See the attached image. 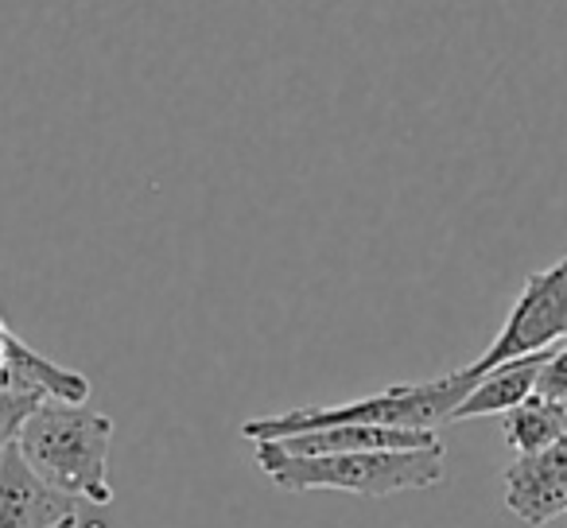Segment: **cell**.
Returning <instances> with one entry per match:
<instances>
[{"label":"cell","instance_id":"8992f818","mask_svg":"<svg viewBox=\"0 0 567 528\" xmlns=\"http://www.w3.org/2000/svg\"><path fill=\"white\" fill-rule=\"evenodd\" d=\"M82 505L86 501L43 482L17 443L0 455V528H55L79 520Z\"/></svg>","mask_w":567,"mask_h":528},{"label":"cell","instance_id":"9c48e42d","mask_svg":"<svg viewBox=\"0 0 567 528\" xmlns=\"http://www.w3.org/2000/svg\"><path fill=\"white\" fill-rule=\"evenodd\" d=\"M35 404H43V401L32 393H0V455L17 443L20 427H24V420L35 412Z\"/></svg>","mask_w":567,"mask_h":528},{"label":"cell","instance_id":"8fae6325","mask_svg":"<svg viewBox=\"0 0 567 528\" xmlns=\"http://www.w3.org/2000/svg\"><path fill=\"white\" fill-rule=\"evenodd\" d=\"M12 339H17V334H12V331H9V323L0 319V377H4V362H9V346H12Z\"/></svg>","mask_w":567,"mask_h":528},{"label":"cell","instance_id":"277c9868","mask_svg":"<svg viewBox=\"0 0 567 528\" xmlns=\"http://www.w3.org/2000/svg\"><path fill=\"white\" fill-rule=\"evenodd\" d=\"M559 339H567V252L544 272H533L513 303L509 319L502 323L497 339L486 346L478 362H471L474 377L509 358H525L536 350H551Z\"/></svg>","mask_w":567,"mask_h":528},{"label":"cell","instance_id":"6da1fadb","mask_svg":"<svg viewBox=\"0 0 567 528\" xmlns=\"http://www.w3.org/2000/svg\"><path fill=\"white\" fill-rule=\"evenodd\" d=\"M257 466L272 486L288 494L334 489V494L370 497V501L432 489L447 478L443 443L401 451H327V455H296L276 443H257Z\"/></svg>","mask_w":567,"mask_h":528},{"label":"cell","instance_id":"ba28073f","mask_svg":"<svg viewBox=\"0 0 567 528\" xmlns=\"http://www.w3.org/2000/svg\"><path fill=\"white\" fill-rule=\"evenodd\" d=\"M502 432H505V443H509L517 455L544 451L567 435V404L533 393V396H525L517 408L505 412Z\"/></svg>","mask_w":567,"mask_h":528},{"label":"cell","instance_id":"52a82bcc","mask_svg":"<svg viewBox=\"0 0 567 528\" xmlns=\"http://www.w3.org/2000/svg\"><path fill=\"white\" fill-rule=\"evenodd\" d=\"M544 354L548 350H536V354L509 358V362L478 373L474 389L451 412V424H463V420H478V416H505L509 408H517L525 396L536 393V373L544 365Z\"/></svg>","mask_w":567,"mask_h":528},{"label":"cell","instance_id":"3957f363","mask_svg":"<svg viewBox=\"0 0 567 528\" xmlns=\"http://www.w3.org/2000/svg\"><path fill=\"white\" fill-rule=\"evenodd\" d=\"M110 443L113 416L90 404L43 401L17 435L20 455L43 482L86 505H110Z\"/></svg>","mask_w":567,"mask_h":528},{"label":"cell","instance_id":"7a4b0ae2","mask_svg":"<svg viewBox=\"0 0 567 528\" xmlns=\"http://www.w3.org/2000/svg\"><path fill=\"white\" fill-rule=\"evenodd\" d=\"M474 370H451L443 377L427 381H393V385L378 389L370 396H358L350 404H331V408H292V412H272V416L245 420L237 432L249 443H276L292 439L303 432H319V427H339V424H370V427H404V432H435L440 424H451V412L458 408L466 393L474 389Z\"/></svg>","mask_w":567,"mask_h":528},{"label":"cell","instance_id":"7c38bea8","mask_svg":"<svg viewBox=\"0 0 567 528\" xmlns=\"http://www.w3.org/2000/svg\"><path fill=\"white\" fill-rule=\"evenodd\" d=\"M55 528H79V520H63V525H55Z\"/></svg>","mask_w":567,"mask_h":528},{"label":"cell","instance_id":"5b68a950","mask_svg":"<svg viewBox=\"0 0 567 528\" xmlns=\"http://www.w3.org/2000/svg\"><path fill=\"white\" fill-rule=\"evenodd\" d=\"M505 509L525 525L540 528L567 513V435L551 447L517 455L502 470Z\"/></svg>","mask_w":567,"mask_h":528},{"label":"cell","instance_id":"30bf717a","mask_svg":"<svg viewBox=\"0 0 567 528\" xmlns=\"http://www.w3.org/2000/svg\"><path fill=\"white\" fill-rule=\"evenodd\" d=\"M536 393L567 404V339H559L556 346L544 354V365H540V373H536Z\"/></svg>","mask_w":567,"mask_h":528}]
</instances>
